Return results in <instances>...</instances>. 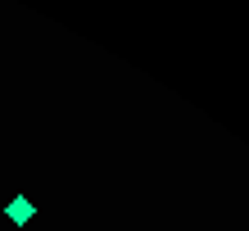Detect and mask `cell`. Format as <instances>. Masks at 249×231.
I'll use <instances>...</instances> for the list:
<instances>
[{
  "label": "cell",
  "mask_w": 249,
  "mask_h": 231,
  "mask_svg": "<svg viewBox=\"0 0 249 231\" xmlns=\"http://www.w3.org/2000/svg\"><path fill=\"white\" fill-rule=\"evenodd\" d=\"M5 213H9V222H18V227H23V222H32V218H36V204L18 195V199H9V209H5Z\"/></svg>",
  "instance_id": "obj_1"
}]
</instances>
